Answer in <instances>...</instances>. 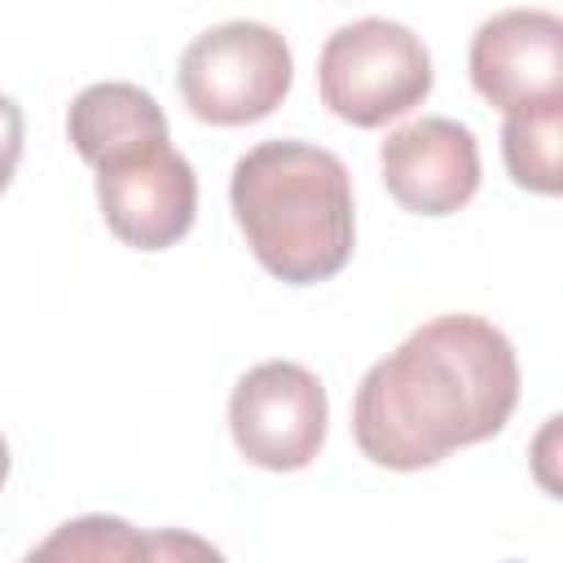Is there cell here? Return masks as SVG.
I'll use <instances>...</instances> for the list:
<instances>
[{
	"label": "cell",
	"mask_w": 563,
	"mask_h": 563,
	"mask_svg": "<svg viewBox=\"0 0 563 563\" xmlns=\"http://www.w3.org/2000/svg\"><path fill=\"white\" fill-rule=\"evenodd\" d=\"M66 136L75 145V154L92 167H101L106 158L136 150L145 141H163L167 136V119L163 106L136 88V84H88L66 114Z\"/></svg>",
	"instance_id": "obj_9"
},
{
	"label": "cell",
	"mask_w": 563,
	"mask_h": 563,
	"mask_svg": "<svg viewBox=\"0 0 563 563\" xmlns=\"http://www.w3.org/2000/svg\"><path fill=\"white\" fill-rule=\"evenodd\" d=\"M22 132H26V123H22V106H18L13 97L0 92V194L9 189V180H13V172H18V158H22Z\"/></svg>",
	"instance_id": "obj_12"
},
{
	"label": "cell",
	"mask_w": 563,
	"mask_h": 563,
	"mask_svg": "<svg viewBox=\"0 0 563 563\" xmlns=\"http://www.w3.org/2000/svg\"><path fill=\"white\" fill-rule=\"evenodd\" d=\"M519 405L515 343L475 312H444L374 361L352 400L356 449L387 471H422L493 440Z\"/></svg>",
	"instance_id": "obj_1"
},
{
	"label": "cell",
	"mask_w": 563,
	"mask_h": 563,
	"mask_svg": "<svg viewBox=\"0 0 563 563\" xmlns=\"http://www.w3.org/2000/svg\"><path fill=\"white\" fill-rule=\"evenodd\" d=\"M325 387L295 361H264L246 369L229 396L233 444L260 471H303L325 444Z\"/></svg>",
	"instance_id": "obj_5"
},
{
	"label": "cell",
	"mask_w": 563,
	"mask_h": 563,
	"mask_svg": "<svg viewBox=\"0 0 563 563\" xmlns=\"http://www.w3.org/2000/svg\"><path fill=\"white\" fill-rule=\"evenodd\" d=\"M295 79L290 44L264 22H220L180 53V97L194 119L242 128L273 114Z\"/></svg>",
	"instance_id": "obj_4"
},
{
	"label": "cell",
	"mask_w": 563,
	"mask_h": 563,
	"mask_svg": "<svg viewBox=\"0 0 563 563\" xmlns=\"http://www.w3.org/2000/svg\"><path fill=\"white\" fill-rule=\"evenodd\" d=\"M180 541H145L136 537L123 519H110V515H88V519H75V523H62L57 537H48L44 545H35L40 559L48 554H84V559H128V554H163Z\"/></svg>",
	"instance_id": "obj_11"
},
{
	"label": "cell",
	"mask_w": 563,
	"mask_h": 563,
	"mask_svg": "<svg viewBox=\"0 0 563 563\" xmlns=\"http://www.w3.org/2000/svg\"><path fill=\"white\" fill-rule=\"evenodd\" d=\"M4 479H9V444L0 435V488H4Z\"/></svg>",
	"instance_id": "obj_13"
},
{
	"label": "cell",
	"mask_w": 563,
	"mask_h": 563,
	"mask_svg": "<svg viewBox=\"0 0 563 563\" xmlns=\"http://www.w3.org/2000/svg\"><path fill=\"white\" fill-rule=\"evenodd\" d=\"M229 202L251 255L286 286L330 282L352 260V176L321 145L260 141L233 163Z\"/></svg>",
	"instance_id": "obj_2"
},
{
	"label": "cell",
	"mask_w": 563,
	"mask_h": 563,
	"mask_svg": "<svg viewBox=\"0 0 563 563\" xmlns=\"http://www.w3.org/2000/svg\"><path fill=\"white\" fill-rule=\"evenodd\" d=\"M387 194L413 216H453L479 189V145L466 123L427 114L396 128L378 150Z\"/></svg>",
	"instance_id": "obj_8"
},
{
	"label": "cell",
	"mask_w": 563,
	"mask_h": 563,
	"mask_svg": "<svg viewBox=\"0 0 563 563\" xmlns=\"http://www.w3.org/2000/svg\"><path fill=\"white\" fill-rule=\"evenodd\" d=\"M97 202L110 233L136 251L176 246L198 216V176L180 150L145 141L97 167Z\"/></svg>",
	"instance_id": "obj_6"
},
{
	"label": "cell",
	"mask_w": 563,
	"mask_h": 563,
	"mask_svg": "<svg viewBox=\"0 0 563 563\" xmlns=\"http://www.w3.org/2000/svg\"><path fill=\"white\" fill-rule=\"evenodd\" d=\"M471 84L501 114L563 97V22L550 9L493 13L471 40Z\"/></svg>",
	"instance_id": "obj_7"
},
{
	"label": "cell",
	"mask_w": 563,
	"mask_h": 563,
	"mask_svg": "<svg viewBox=\"0 0 563 563\" xmlns=\"http://www.w3.org/2000/svg\"><path fill=\"white\" fill-rule=\"evenodd\" d=\"M427 44L387 18H361L339 26L317 57L321 106L352 128H383L409 114L431 92Z\"/></svg>",
	"instance_id": "obj_3"
},
{
	"label": "cell",
	"mask_w": 563,
	"mask_h": 563,
	"mask_svg": "<svg viewBox=\"0 0 563 563\" xmlns=\"http://www.w3.org/2000/svg\"><path fill=\"white\" fill-rule=\"evenodd\" d=\"M559 136H563V97L510 110L501 123V158L519 189L559 194Z\"/></svg>",
	"instance_id": "obj_10"
}]
</instances>
